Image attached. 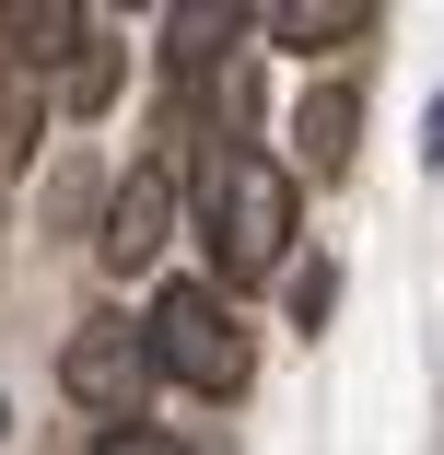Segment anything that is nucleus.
<instances>
[{
	"instance_id": "f257e3e1",
	"label": "nucleus",
	"mask_w": 444,
	"mask_h": 455,
	"mask_svg": "<svg viewBox=\"0 0 444 455\" xmlns=\"http://www.w3.org/2000/svg\"><path fill=\"white\" fill-rule=\"evenodd\" d=\"M199 245H211V292L270 281L293 257V164L257 140H211L199 164Z\"/></svg>"
},
{
	"instance_id": "f03ea898",
	"label": "nucleus",
	"mask_w": 444,
	"mask_h": 455,
	"mask_svg": "<svg viewBox=\"0 0 444 455\" xmlns=\"http://www.w3.org/2000/svg\"><path fill=\"white\" fill-rule=\"evenodd\" d=\"M141 350H152V374H164V386H188V397H234V386H246V327L222 315V292H211V281L152 292Z\"/></svg>"
},
{
	"instance_id": "7ed1b4c3",
	"label": "nucleus",
	"mask_w": 444,
	"mask_h": 455,
	"mask_svg": "<svg viewBox=\"0 0 444 455\" xmlns=\"http://www.w3.org/2000/svg\"><path fill=\"white\" fill-rule=\"evenodd\" d=\"M59 374H70V397L82 409H106V432L141 409V386H152V350H141V327L129 315H94L70 350H59Z\"/></svg>"
},
{
	"instance_id": "20e7f679",
	"label": "nucleus",
	"mask_w": 444,
	"mask_h": 455,
	"mask_svg": "<svg viewBox=\"0 0 444 455\" xmlns=\"http://www.w3.org/2000/svg\"><path fill=\"white\" fill-rule=\"evenodd\" d=\"M164 222H175V175L141 164L129 188H117V211H106V257H117V268H152V257H164Z\"/></svg>"
},
{
	"instance_id": "39448f33",
	"label": "nucleus",
	"mask_w": 444,
	"mask_h": 455,
	"mask_svg": "<svg viewBox=\"0 0 444 455\" xmlns=\"http://www.w3.org/2000/svg\"><path fill=\"white\" fill-rule=\"evenodd\" d=\"M351 140H363L351 82H316V94L293 106V164H304V175H351Z\"/></svg>"
},
{
	"instance_id": "423d86ee",
	"label": "nucleus",
	"mask_w": 444,
	"mask_h": 455,
	"mask_svg": "<svg viewBox=\"0 0 444 455\" xmlns=\"http://www.w3.org/2000/svg\"><path fill=\"white\" fill-rule=\"evenodd\" d=\"M375 24V0H293V12H270V36L293 47V59H316V47H351Z\"/></svg>"
},
{
	"instance_id": "0eeeda50",
	"label": "nucleus",
	"mask_w": 444,
	"mask_h": 455,
	"mask_svg": "<svg viewBox=\"0 0 444 455\" xmlns=\"http://www.w3.org/2000/svg\"><path fill=\"white\" fill-rule=\"evenodd\" d=\"M234 36H246V12H199V0H188V12H164V59H175V70H199V59L234 47Z\"/></svg>"
},
{
	"instance_id": "6e6552de",
	"label": "nucleus",
	"mask_w": 444,
	"mask_h": 455,
	"mask_svg": "<svg viewBox=\"0 0 444 455\" xmlns=\"http://www.w3.org/2000/svg\"><path fill=\"white\" fill-rule=\"evenodd\" d=\"M327 304H339V268H327V257H316V268H293V327H304V339L327 327Z\"/></svg>"
},
{
	"instance_id": "1a4fd4ad",
	"label": "nucleus",
	"mask_w": 444,
	"mask_h": 455,
	"mask_svg": "<svg viewBox=\"0 0 444 455\" xmlns=\"http://www.w3.org/2000/svg\"><path fill=\"white\" fill-rule=\"evenodd\" d=\"M94 455H199V443H175V432H152V420H117Z\"/></svg>"
},
{
	"instance_id": "9d476101",
	"label": "nucleus",
	"mask_w": 444,
	"mask_h": 455,
	"mask_svg": "<svg viewBox=\"0 0 444 455\" xmlns=\"http://www.w3.org/2000/svg\"><path fill=\"white\" fill-rule=\"evenodd\" d=\"M432 164H444V94H432Z\"/></svg>"
},
{
	"instance_id": "9b49d317",
	"label": "nucleus",
	"mask_w": 444,
	"mask_h": 455,
	"mask_svg": "<svg viewBox=\"0 0 444 455\" xmlns=\"http://www.w3.org/2000/svg\"><path fill=\"white\" fill-rule=\"evenodd\" d=\"M0 443H12V409H0Z\"/></svg>"
}]
</instances>
